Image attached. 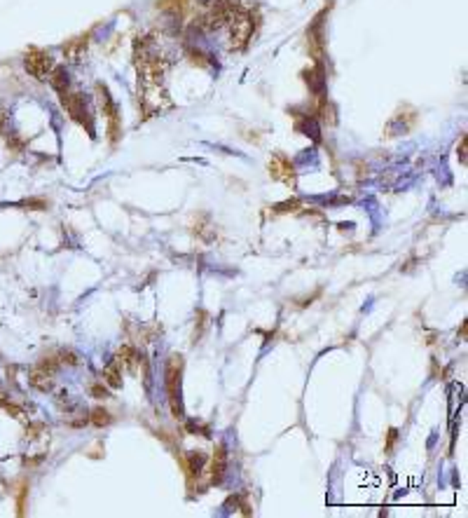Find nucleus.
Wrapping results in <instances>:
<instances>
[{"mask_svg":"<svg viewBox=\"0 0 468 518\" xmlns=\"http://www.w3.org/2000/svg\"><path fill=\"white\" fill-rule=\"evenodd\" d=\"M225 471H227V450L223 444H218L213 455H211V483L220 485L223 478H225Z\"/></svg>","mask_w":468,"mask_h":518,"instance_id":"1a4fd4ad","label":"nucleus"},{"mask_svg":"<svg viewBox=\"0 0 468 518\" xmlns=\"http://www.w3.org/2000/svg\"><path fill=\"white\" fill-rule=\"evenodd\" d=\"M241 10L239 0H213V3H207L197 17V24L204 31H218L220 26L232 22V17Z\"/></svg>","mask_w":468,"mask_h":518,"instance_id":"f257e3e1","label":"nucleus"},{"mask_svg":"<svg viewBox=\"0 0 468 518\" xmlns=\"http://www.w3.org/2000/svg\"><path fill=\"white\" fill-rule=\"evenodd\" d=\"M204 462H207V455H204V453H200V450L188 453V466H185V469H188L190 476H195V474L200 476L202 469H204Z\"/></svg>","mask_w":468,"mask_h":518,"instance_id":"2eb2a0df","label":"nucleus"},{"mask_svg":"<svg viewBox=\"0 0 468 518\" xmlns=\"http://www.w3.org/2000/svg\"><path fill=\"white\" fill-rule=\"evenodd\" d=\"M47 80L52 82V87H54L59 94L68 92V73H66V68H61V66L52 68V73H49V78H47Z\"/></svg>","mask_w":468,"mask_h":518,"instance_id":"4468645a","label":"nucleus"},{"mask_svg":"<svg viewBox=\"0 0 468 518\" xmlns=\"http://www.w3.org/2000/svg\"><path fill=\"white\" fill-rule=\"evenodd\" d=\"M89 420H92L94 427H108L113 422V415L106 411V408H94L92 415H89Z\"/></svg>","mask_w":468,"mask_h":518,"instance_id":"dca6fc26","label":"nucleus"},{"mask_svg":"<svg viewBox=\"0 0 468 518\" xmlns=\"http://www.w3.org/2000/svg\"><path fill=\"white\" fill-rule=\"evenodd\" d=\"M255 31V19L248 10H239L229 22V47L241 52V49L248 47Z\"/></svg>","mask_w":468,"mask_h":518,"instance_id":"20e7f679","label":"nucleus"},{"mask_svg":"<svg viewBox=\"0 0 468 518\" xmlns=\"http://www.w3.org/2000/svg\"><path fill=\"white\" fill-rule=\"evenodd\" d=\"M87 45H89V36L73 38L68 45H63V56H66L68 61H80L87 52Z\"/></svg>","mask_w":468,"mask_h":518,"instance_id":"f8f14e48","label":"nucleus"},{"mask_svg":"<svg viewBox=\"0 0 468 518\" xmlns=\"http://www.w3.org/2000/svg\"><path fill=\"white\" fill-rule=\"evenodd\" d=\"M94 94H96V101H99V111L104 113V118L108 120V139H111V143H115V141L120 139L118 106H115L111 92H108V87L104 85V82H96V85H94Z\"/></svg>","mask_w":468,"mask_h":518,"instance_id":"39448f33","label":"nucleus"},{"mask_svg":"<svg viewBox=\"0 0 468 518\" xmlns=\"http://www.w3.org/2000/svg\"><path fill=\"white\" fill-rule=\"evenodd\" d=\"M181 380H183V356L174 354L166 363V396L176 420L183 418V399H181Z\"/></svg>","mask_w":468,"mask_h":518,"instance_id":"f03ea898","label":"nucleus"},{"mask_svg":"<svg viewBox=\"0 0 468 518\" xmlns=\"http://www.w3.org/2000/svg\"><path fill=\"white\" fill-rule=\"evenodd\" d=\"M92 396H94V399H108V389L101 387V385H94L92 387Z\"/></svg>","mask_w":468,"mask_h":518,"instance_id":"aec40b11","label":"nucleus"},{"mask_svg":"<svg viewBox=\"0 0 468 518\" xmlns=\"http://www.w3.org/2000/svg\"><path fill=\"white\" fill-rule=\"evenodd\" d=\"M328 12H330V5L318 12V15L312 19L309 29H307V49H309V54L314 56L316 63L323 61V54H325V17H328Z\"/></svg>","mask_w":468,"mask_h":518,"instance_id":"423d86ee","label":"nucleus"},{"mask_svg":"<svg viewBox=\"0 0 468 518\" xmlns=\"http://www.w3.org/2000/svg\"><path fill=\"white\" fill-rule=\"evenodd\" d=\"M269 176L274 178V181H281L286 185H295V169L291 164V159H288L286 155H281V152H277V155L269 157Z\"/></svg>","mask_w":468,"mask_h":518,"instance_id":"6e6552de","label":"nucleus"},{"mask_svg":"<svg viewBox=\"0 0 468 518\" xmlns=\"http://www.w3.org/2000/svg\"><path fill=\"white\" fill-rule=\"evenodd\" d=\"M120 363H127L129 368H136L138 354H136V350H134L131 345H124V347L120 350Z\"/></svg>","mask_w":468,"mask_h":518,"instance_id":"f3484780","label":"nucleus"},{"mask_svg":"<svg viewBox=\"0 0 468 518\" xmlns=\"http://www.w3.org/2000/svg\"><path fill=\"white\" fill-rule=\"evenodd\" d=\"M56 359H59V363H68V366H75V363H78V354H75V352H70V350H61Z\"/></svg>","mask_w":468,"mask_h":518,"instance_id":"6ab92c4d","label":"nucleus"},{"mask_svg":"<svg viewBox=\"0 0 468 518\" xmlns=\"http://www.w3.org/2000/svg\"><path fill=\"white\" fill-rule=\"evenodd\" d=\"M24 66H26V73L31 78L45 82L49 78V73H52L54 63H52V56L47 52H42V49H29L26 56H24Z\"/></svg>","mask_w":468,"mask_h":518,"instance_id":"0eeeda50","label":"nucleus"},{"mask_svg":"<svg viewBox=\"0 0 468 518\" xmlns=\"http://www.w3.org/2000/svg\"><path fill=\"white\" fill-rule=\"evenodd\" d=\"M461 162H464V159H466V136H461Z\"/></svg>","mask_w":468,"mask_h":518,"instance_id":"412c9836","label":"nucleus"},{"mask_svg":"<svg viewBox=\"0 0 468 518\" xmlns=\"http://www.w3.org/2000/svg\"><path fill=\"white\" fill-rule=\"evenodd\" d=\"M61 106L73 123L82 125L89 132V136H94V115H92V111H89V104L80 92H63Z\"/></svg>","mask_w":468,"mask_h":518,"instance_id":"7ed1b4c3","label":"nucleus"},{"mask_svg":"<svg viewBox=\"0 0 468 518\" xmlns=\"http://www.w3.org/2000/svg\"><path fill=\"white\" fill-rule=\"evenodd\" d=\"M305 82L309 85V89L316 97H323V89H325V70H323V61L314 63V68L305 70Z\"/></svg>","mask_w":468,"mask_h":518,"instance_id":"9d476101","label":"nucleus"},{"mask_svg":"<svg viewBox=\"0 0 468 518\" xmlns=\"http://www.w3.org/2000/svg\"><path fill=\"white\" fill-rule=\"evenodd\" d=\"M185 3H188V0H159V8L169 10V12H181L185 8Z\"/></svg>","mask_w":468,"mask_h":518,"instance_id":"a211bd4d","label":"nucleus"},{"mask_svg":"<svg viewBox=\"0 0 468 518\" xmlns=\"http://www.w3.org/2000/svg\"><path fill=\"white\" fill-rule=\"evenodd\" d=\"M54 373H49V370H45V368H33L29 373V385L31 387H35L38 392H49L52 389V385H54V378H52Z\"/></svg>","mask_w":468,"mask_h":518,"instance_id":"9b49d317","label":"nucleus"},{"mask_svg":"<svg viewBox=\"0 0 468 518\" xmlns=\"http://www.w3.org/2000/svg\"><path fill=\"white\" fill-rule=\"evenodd\" d=\"M104 380L111 385L113 389H120L122 387V366H120V359L111 361L104 370Z\"/></svg>","mask_w":468,"mask_h":518,"instance_id":"ddd939ff","label":"nucleus"}]
</instances>
